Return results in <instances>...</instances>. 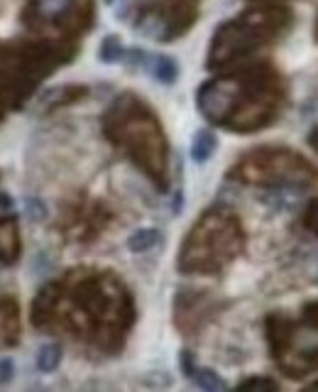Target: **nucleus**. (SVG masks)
Masks as SVG:
<instances>
[{"instance_id": "nucleus-1", "label": "nucleus", "mask_w": 318, "mask_h": 392, "mask_svg": "<svg viewBox=\"0 0 318 392\" xmlns=\"http://www.w3.org/2000/svg\"><path fill=\"white\" fill-rule=\"evenodd\" d=\"M228 81L201 89L199 106L206 116L233 130H259L274 123L284 106V86L277 74L262 69Z\"/></svg>"}, {"instance_id": "nucleus-2", "label": "nucleus", "mask_w": 318, "mask_h": 392, "mask_svg": "<svg viewBox=\"0 0 318 392\" xmlns=\"http://www.w3.org/2000/svg\"><path fill=\"white\" fill-rule=\"evenodd\" d=\"M267 341L277 365L289 377H303L318 368V302L301 309L298 317H267Z\"/></svg>"}, {"instance_id": "nucleus-3", "label": "nucleus", "mask_w": 318, "mask_h": 392, "mask_svg": "<svg viewBox=\"0 0 318 392\" xmlns=\"http://www.w3.org/2000/svg\"><path fill=\"white\" fill-rule=\"evenodd\" d=\"M123 103L115 106V111L125 118L128 123H120V118L110 116L108 126H113L110 135L115 137H125V135H135V140L123 142L130 150V155L137 157V162L154 176L157 181H162L165 176V167H167V145L165 137H162V130H159L154 116L137 103V98L132 96H125L120 98Z\"/></svg>"}, {"instance_id": "nucleus-4", "label": "nucleus", "mask_w": 318, "mask_h": 392, "mask_svg": "<svg viewBox=\"0 0 318 392\" xmlns=\"http://www.w3.org/2000/svg\"><path fill=\"white\" fill-rule=\"evenodd\" d=\"M235 176L250 184L294 186L308 189L318 181V169L303 155L287 147H259L245 155L233 169Z\"/></svg>"}, {"instance_id": "nucleus-5", "label": "nucleus", "mask_w": 318, "mask_h": 392, "mask_svg": "<svg viewBox=\"0 0 318 392\" xmlns=\"http://www.w3.org/2000/svg\"><path fill=\"white\" fill-rule=\"evenodd\" d=\"M243 248V233L228 213H206L204 221L189 233L184 250H181V267L184 270H218L223 262L233 260L235 252Z\"/></svg>"}, {"instance_id": "nucleus-6", "label": "nucleus", "mask_w": 318, "mask_h": 392, "mask_svg": "<svg viewBox=\"0 0 318 392\" xmlns=\"http://www.w3.org/2000/svg\"><path fill=\"white\" fill-rule=\"evenodd\" d=\"M215 152V137L209 130H199L191 142V157L196 162H206Z\"/></svg>"}, {"instance_id": "nucleus-7", "label": "nucleus", "mask_w": 318, "mask_h": 392, "mask_svg": "<svg viewBox=\"0 0 318 392\" xmlns=\"http://www.w3.org/2000/svg\"><path fill=\"white\" fill-rule=\"evenodd\" d=\"M152 74L157 76L162 84H174L176 76H179V69H176V61L169 59V56H154Z\"/></svg>"}, {"instance_id": "nucleus-8", "label": "nucleus", "mask_w": 318, "mask_h": 392, "mask_svg": "<svg viewBox=\"0 0 318 392\" xmlns=\"http://www.w3.org/2000/svg\"><path fill=\"white\" fill-rule=\"evenodd\" d=\"M157 241H159V233L152 231V228H147V231L135 233V236L128 241V248L132 252H144V250H149L152 246H157Z\"/></svg>"}, {"instance_id": "nucleus-9", "label": "nucleus", "mask_w": 318, "mask_h": 392, "mask_svg": "<svg viewBox=\"0 0 318 392\" xmlns=\"http://www.w3.org/2000/svg\"><path fill=\"white\" fill-rule=\"evenodd\" d=\"M186 370H189V375L196 377V380H199V385L206 387V390H223V387H225V382L220 380L213 370H201V368H186Z\"/></svg>"}, {"instance_id": "nucleus-10", "label": "nucleus", "mask_w": 318, "mask_h": 392, "mask_svg": "<svg viewBox=\"0 0 318 392\" xmlns=\"http://www.w3.org/2000/svg\"><path fill=\"white\" fill-rule=\"evenodd\" d=\"M59 365V348L56 346H45L40 351V368L42 370H52Z\"/></svg>"}, {"instance_id": "nucleus-11", "label": "nucleus", "mask_w": 318, "mask_h": 392, "mask_svg": "<svg viewBox=\"0 0 318 392\" xmlns=\"http://www.w3.org/2000/svg\"><path fill=\"white\" fill-rule=\"evenodd\" d=\"M303 223H306V228L313 233V236L318 238V196L316 199H311L306 206V213H303Z\"/></svg>"}, {"instance_id": "nucleus-12", "label": "nucleus", "mask_w": 318, "mask_h": 392, "mask_svg": "<svg viewBox=\"0 0 318 392\" xmlns=\"http://www.w3.org/2000/svg\"><path fill=\"white\" fill-rule=\"evenodd\" d=\"M120 54H123V47H120V40H118V37H108V40L103 42V50H100V59L115 61Z\"/></svg>"}, {"instance_id": "nucleus-13", "label": "nucleus", "mask_w": 318, "mask_h": 392, "mask_svg": "<svg viewBox=\"0 0 318 392\" xmlns=\"http://www.w3.org/2000/svg\"><path fill=\"white\" fill-rule=\"evenodd\" d=\"M240 390H279V385L274 380H259V377H252V380L240 382Z\"/></svg>"}, {"instance_id": "nucleus-14", "label": "nucleus", "mask_w": 318, "mask_h": 392, "mask_svg": "<svg viewBox=\"0 0 318 392\" xmlns=\"http://www.w3.org/2000/svg\"><path fill=\"white\" fill-rule=\"evenodd\" d=\"M308 145H311V150H313V152H316V155H318V128H316V130L311 133V135H308Z\"/></svg>"}, {"instance_id": "nucleus-15", "label": "nucleus", "mask_w": 318, "mask_h": 392, "mask_svg": "<svg viewBox=\"0 0 318 392\" xmlns=\"http://www.w3.org/2000/svg\"><path fill=\"white\" fill-rule=\"evenodd\" d=\"M306 390H318V380H311V382H308Z\"/></svg>"}]
</instances>
